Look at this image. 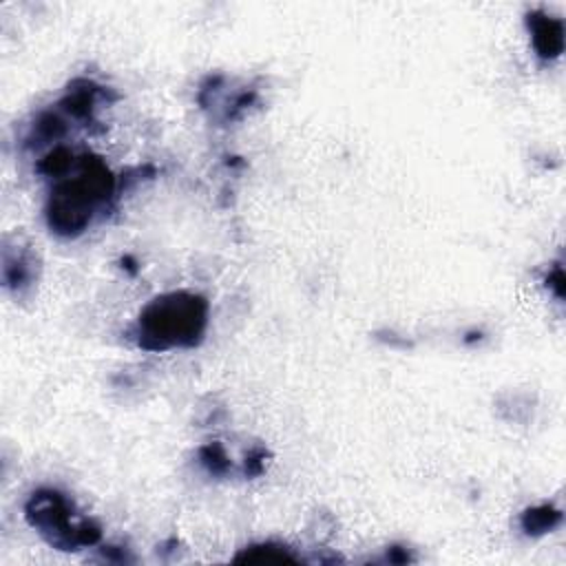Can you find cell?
<instances>
[{
  "label": "cell",
  "instance_id": "obj_1",
  "mask_svg": "<svg viewBox=\"0 0 566 566\" xmlns=\"http://www.w3.org/2000/svg\"><path fill=\"white\" fill-rule=\"evenodd\" d=\"M113 177L108 175L106 166L99 159H84L80 172L69 179L60 181L49 201V226L64 237L82 232L93 210L111 195Z\"/></svg>",
  "mask_w": 566,
  "mask_h": 566
},
{
  "label": "cell",
  "instance_id": "obj_2",
  "mask_svg": "<svg viewBox=\"0 0 566 566\" xmlns=\"http://www.w3.org/2000/svg\"><path fill=\"white\" fill-rule=\"evenodd\" d=\"M206 327V303L192 294L155 298L139 316V343L148 349L195 345Z\"/></svg>",
  "mask_w": 566,
  "mask_h": 566
},
{
  "label": "cell",
  "instance_id": "obj_4",
  "mask_svg": "<svg viewBox=\"0 0 566 566\" xmlns=\"http://www.w3.org/2000/svg\"><path fill=\"white\" fill-rule=\"evenodd\" d=\"M557 520H559V513L544 506V509H537V511H528L526 517H524V526L533 533H542V531H548Z\"/></svg>",
  "mask_w": 566,
  "mask_h": 566
},
{
  "label": "cell",
  "instance_id": "obj_3",
  "mask_svg": "<svg viewBox=\"0 0 566 566\" xmlns=\"http://www.w3.org/2000/svg\"><path fill=\"white\" fill-rule=\"evenodd\" d=\"M528 24H531V33H533V44L539 51L542 57H555L559 55L562 46H564V29L562 22L557 18L551 15H528Z\"/></svg>",
  "mask_w": 566,
  "mask_h": 566
}]
</instances>
